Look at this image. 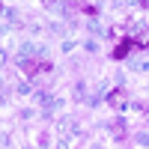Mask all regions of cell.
Segmentation results:
<instances>
[{"mask_svg": "<svg viewBox=\"0 0 149 149\" xmlns=\"http://www.w3.org/2000/svg\"><path fill=\"white\" fill-rule=\"evenodd\" d=\"M21 69H24V74H30V78H33V74H39V72H51V63H48V60H24V63H21Z\"/></svg>", "mask_w": 149, "mask_h": 149, "instance_id": "6da1fadb", "label": "cell"}, {"mask_svg": "<svg viewBox=\"0 0 149 149\" xmlns=\"http://www.w3.org/2000/svg\"><path fill=\"white\" fill-rule=\"evenodd\" d=\"M131 48H134V36H125V39H119V45L113 48V54H110V57H113V60H125Z\"/></svg>", "mask_w": 149, "mask_h": 149, "instance_id": "7a4b0ae2", "label": "cell"}, {"mask_svg": "<svg viewBox=\"0 0 149 149\" xmlns=\"http://www.w3.org/2000/svg\"><path fill=\"white\" fill-rule=\"evenodd\" d=\"M122 98H125V93L116 86L113 93H107V104H110V107H122Z\"/></svg>", "mask_w": 149, "mask_h": 149, "instance_id": "3957f363", "label": "cell"}, {"mask_svg": "<svg viewBox=\"0 0 149 149\" xmlns=\"http://www.w3.org/2000/svg\"><path fill=\"white\" fill-rule=\"evenodd\" d=\"M78 9L84 12V15H90V18H95V15H98V6H95V3H84V6H78Z\"/></svg>", "mask_w": 149, "mask_h": 149, "instance_id": "277c9868", "label": "cell"}, {"mask_svg": "<svg viewBox=\"0 0 149 149\" xmlns=\"http://www.w3.org/2000/svg\"><path fill=\"white\" fill-rule=\"evenodd\" d=\"M113 131H116V137H125V134H122V131H125V125H122V122H116V125H113Z\"/></svg>", "mask_w": 149, "mask_h": 149, "instance_id": "5b68a950", "label": "cell"}]
</instances>
